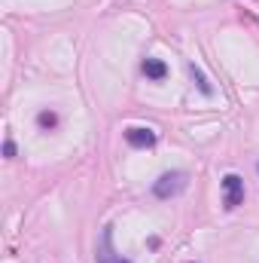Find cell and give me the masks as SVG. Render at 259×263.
Listing matches in <instances>:
<instances>
[{
    "label": "cell",
    "mask_w": 259,
    "mask_h": 263,
    "mask_svg": "<svg viewBox=\"0 0 259 263\" xmlns=\"http://www.w3.org/2000/svg\"><path fill=\"white\" fill-rule=\"evenodd\" d=\"M189 73H192V80H195V83H198V89H201L204 95H210V92H213V89H210V83L204 80V73H201V70H198V67H195V65H189Z\"/></svg>",
    "instance_id": "obj_7"
},
{
    "label": "cell",
    "mask_w": 259,
    "mask_h": 263,
    "mask_svg": "<svg viewBox=\"0 0 259 263\" xmlns=\"http://www.w3.org/2000/svg\"><path fill=\"white\" fill-rule=\"evenodd\" d=\"M186 184H189V175L186 172H168V175H162L153 184V193L159 199H171V196H177V193H183Z\"/></svg>",
    "instance_id": "obj_1"
},
{
    "label": "cell",
    "mask_w": 259,
    "mask_h": 263,
    "mask_svg": "<svg viewBox=\"0 0 259 263\" xmlns=\"http://www.w3.org/2000/svg\"><path fill=\"white\" fill-rule=\"evenodd\" d=\"M189 263H192V260H189Z\"/></svg>",
    "instance_id": "obj_9"
},
{
    "label": "cell",
    "mask_w": 259,
    "mask_h": 263,
    "mask_svg": "<svg viewBox=\"0 0 259 263\" xmlns=\"http://www.w3.org/2000/svg\"><path fill=\"white\" fill-rule=\"evenodd\" d=\"M3 153L12 159V156H15V144H12V141H6V144H3Z\"/></svg>",
    "instance_id": "obj_8"
},
{
    "label": "cell",
    "mask_w": 259,
    "mask_h": 263,
    "mask_svg": "<svg viewBox=\"0 0 259 263\" xmlns=\"http://www.w3.org/2000/svg\"><path fill=\"white\" fill-rule=\"evenodd\" d=\"M256 168H259V165H256Z\"/></svg>",
    "instance_id": "obj_10"
},
{
    "label": "cell",
    "mask_w": 259,
    "mask_h": 263,
    "mask_svg": "<svg viewBox=\"0 0 259 263\" xmlns=\"http://www.w3.org/2000/svg\"><path fill=\"white\" fill-rule=\"evenodd\" d=\"M95 263H128L122 254H116V248H113V227H104L98 251H95Z\"/></svg>",
    "instance_id": "obj_2"
},
{
    "label": "cell",
    "mask_w": 259,
    "mask_h": 263,
    "mask_svg": "<svg viewBox=\"0 0 259 263\" xmlns=\"http://www.w3.org/2000/svg\"><path fill=\"white\" fill-rule=\"evenodd\" d=\"M37 123H40V129H55L58 126V114L55 110H40Z\"/></svg>",
    "instance_id": "obj_6"
},
{
    "label": "cell",
    "mask_w": 259,
    "mask_h": 263,
    "mask_svg": "<svg viewBox=\"0 0 259 263\" xmlns=\"http://www.w3.org/2000/svg\"><path fill=\"white\" fill-rule=\"evenodd\" d=\"M223 202H226V208H238L244 202V181L238 175L223 178Z\"/></svg>",
    "instance_id": "obj_3"
},
{
    "label": "cell",
    "mask_w": 259,
    "mask_h": 263,
    "mask_svg": "<svg viewBox=\"0 0 259 263\" xmlns=\"http://www.w3.org/2000/svg\"><path fill=\"white\" fill-rule=\"evenodd\" d=\"M125 141L131 147H137V150H146V147L156 144V132L143 129V126H131V129H125Z\"/></svg>",
    "instance_id": "obj_4"
},
{
    "label": "cell",
    "mask_w": 259,
    "mask_h": 263,
    "mask_svg": "<svg viewBox=\"0 0 259 263\" xmlns=\"http://www.w3.org/2000/svg\"><path fill=\"white\" fill-rule=\"evenodd\" d=\"M143 73L149 77V80H165L168 77V65L162 62V59H143Z\"/></svg>",
    "instance_id": "obj_5"
}]
</instances>
